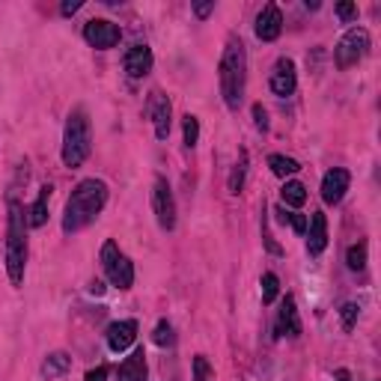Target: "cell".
<instances>
[{
  "label": "cell",
  "mask_w": 381,
  "mask_h": 381,
  "mask_svg": "<svg viewBox=\"0 0 381 381\" xmlns=\"http://www.w3.org/2000/svg\"><path fill=\"white\" fill-rule=\"evenodd\" d=\"M107 203V185L102 179H83L75 185L72 197L66 203V211H63V233L72 235L102 215V209Z\"/></svg>",
  "instance_id": "cell-1"
},
{
  "label": "cell",
  "mask_w": 381,
  "mask_h": 381,
  "mask_svg": "<svg viewBox=\"0 0 381 381\" xmlns=\"http://www.w3.org/2000/svg\"><path fill=\"white\" fill-rule=\"evenodd\" d=\"M218 81H221L223 105L230 110H238L245 102V83H247V51L238 36L227 39V48H223L218 63Z\"/></svg>",
  "instance_id": "cell-2"
},
{
  "label": "cell",
  "mask_w": 381,
  "mask_h": 381,
  "mask_svg": "<svg viewBox=\"0 0 381 381\" xmlns=\"http://www.w3.org/2000/svg\"><path fill=\"white\" fill-rule=\"evenodd\" d=\"M27 211L12 200L9 203V227H6V274L12 286L24 283L27 265Z\"/></svg>",
  "instance_id": "cell-3"
},
{
  "label": "cell",
  "mask_w": 381,
  "mask_h": 381,
  "mask_svg": "<svg viewBox=\"0 0 381 381\" xmlns=\"http://www.w3.org/2000/svg\"><path fill=\"white\" fill-rule=\"evenodd\" d=\"M93 149V134H90V119L87 110L75 107L66 119V131H63V164L69 170H78V167L90 158Z\"/></svg>",
  "instance_id": "cell-4"
},
{
  "label": "cell",
  "mask_w": 381,
  "mask_h": 381,
  "mask_svg": "<svg viewBox=\"0 0 381 381\" xmlns=\"http://www.w3.org/2000/svg\"><path fill=\"white\" fill-rule=\"evenodd\" d=\"M102 268H105V274L110 280V286H117L122 292L134 286V262L125 257V253H119L117 242H105L102 245Z\"/></svg>",
  "instance_id": "cell-5"
},
{
  "label": "cell",
  "mask_w": 381,
  "mask_h": 381,
  "mask_svg": "<svg viewBox=\"0 0 381 381\" xmlns=\"http://www.w3.org/2000/svg\"><path fill=\"white\" fill-rule=\"evenodd\" d=\"M366 54H370V33H366L363 27H351V30L336 42L334 63H336V69H348V66L361 63Z\"/></svg>",
  "instance_id": "cell-6"
},
{
  "label": "cell",
  "mask_w": 381,
  "mask_h": 381,
  "mask_svg": "<svg viewBox=\"0 0 381 381\" xmlns=\"http://www.w3.org/2000/svg\"><path fill=\"white\" fill-rule=\"evenodd\" d=\"M152 209H155V218H158V227L161 230H176V200H173V191H170V182L164 176H155V185H152Z\"/></svg>",
  "instance_id": "cell-7"
},
{
  "label": "cell",
  "mask_w": 381,
  "mask_h": 381,
  "mask_svg": "<svg viewBox=\"0 0 381 381\" xmlns=\"http://www.w3.org/2000/svg\"><path fill=\"white\" fill-rule=\"evenodd\" d=\"M83 39H87V45L95 51H110L119 45L122 30H119V24L107 21V18H93L83 24Z\"/></svg>",
  "instance_id": "cell-8"
},
{
  "label": "cell",
  "mask_w": 381,
  "mask_h": 381,
  "mask_svg": "<svg viewBox=\"0 0 381 381\" xmlns=\"http://www.w3.org/2000/svg\"><path fill=\"white\" fill-rule=\"evenodd\" d=\"M268 87H271L274 95L286 98L295 93V87H298V72H295V63L289 57H280L271 69V75H268Z\"/></svg>",
  "instance_id": "cell-9"
},
{
  "label": "cell",
  "mask_w": 381,
  "mask_h": 381,
  "mask_svg": "<svg viewBox=\"0 0 381 381\" xmlns=\"http://www.w3.org/2000/svg\"><path fill=\"white\" fill-rule=\"evenodd\" d=\"M149 117H152V125H155V137H158V140L170 137L173 107H170V98H167L164 93H158V90L149 95Z\"/></svg>",
  "instance_id": "cell-10"
},
{
  "label": "cell",
  "mask_w": 381,
  "mask_h": 381,
  "mask_svg": "<svg viewBox=\"0 0 381 381\" xmlns=\"http://www.w3.org/2000/svg\"><path fill=\"white\" fill-rule=\"evenodd\" d=\"M348 185H351V176H348L346 167H334V170H328V173H324V179H322V200L328 206L343 203Z\"/></svg>",
  "instance_id": "cell-11"
},
{
  "label": "cell",
  "mask_w": 381,
  "mask_h": 381,
  "mask_svg": "<svg viewBox=\"0 0 381 381\" xmlns=\"http://www.w3.org/2000/svg\"><path fill=\"white\" fill-rule=\"evenodd\" d=\"M257 39L259 42H274L280 33H283V12H280L277 4H265L262 12L257 16Z\"/></svg>",
  "instance_id": "cell-12"
},
{
  "label": "cell",
  "mask_w": 381,
  "mask_h": 381,
  "mask_svg": "<svg viewBox=\"0 0 381 381\" xmlns=\"http://www.w3.org/2000/svg\"><path fill=\"white\" fill-rule=\"evenodd\" d=\"M274 334L277 336H301V319H298V307H295V298L286 295L283 301H280V310H277V322H274Z\"/></svg>",
  "instance_id": "cell-13"
},
{
  "label": "cell",
  "mask_w": 381,
  "mask_h": 381,
  "mask_svg": "<svg viewBox=\"0 0 381 381\" xmlns=\"http://www.w3.org/2000/svg\"><path fill=\"white\" fill-rule=\"evenodd\" d=\"M122 66H125V72H129V78H146L152 72V48L146 42H134V45L125 51Z\"/></svg>",
  "instance_id": "cell-14"
},
{
  "label": "cell",
  "mask_w": 381,
  "mask_h": 381,
  "mask_svg": "<svg viewBox=\"0 0 381 381\" xmlns=\"http://www.w3.org/2000/svg\"><path fill=\"white\" fill-rule=\"evenodd\" d=\"M307 253L310 257H319V253L328 247V218L324 211H313L307 221Z\"/></svg>",
  "instance_id": "cell-15"
},
{
  "label": "cell",
  "mask_w": 381,
  "mask_h": 381,
  "mask_svg": "<svg viewBox=\"0 0 381 381\" xmlns=\"http://www.w3.org/2000/svg\"><path fill=\"white\" fill-rule=\"evenodd\" d=\"M105 336H107V348L110 351H125L129 346H134V340H137V322L134 319H122V322H114L110 328L105 331Z\"/></svg>",
  "instance_id": "cell-16"
},
{
  "label": "cell",
  "mask_w": 381,
  "mask_h": 381,
  "mask_svg": "<svg viewBox=\"0 0 381 381\" xmlns=\"http://www.w3.org/2000/svg\"><path fill=\"white\" fill-rule=\"evenodd\" d=\"M117 381H146V355H143V348L131 351V358H125L119 363Z\"/></svg>",
  "instance_id": "cell-17"
},
{
  "label": "cell",
  "mask_w": 381,
  "mask_h": 381,
  "mask_svg": "<svg viewBox=\"0 0 381 381\" xmlns=\"http://www.w3.org/2000/svg\"><path fill=\"white\" fill-rule=\"evenodd\" d=\"M51 191H54L51 185H42L36 203L27 209V227H30V230H39V227H45V223H48V200H51Z\"/></svg>",
  "instance_id": "cell-18"
},
{
  "label": "cell",
  "mask_w": 381,
  "mask_h": 381,
  "mask_svg": "<svg viewBox=\"0 0 381 381\" xmlns=\"http://www.w3.org/2000/svg\"><path fill=\"white\" fill-rule=\"evenodd\" d=\"M69 370H72V358H69L66 351H51V355L45 358V363H42V375H45L48 381L63 378Z\"/></svg>",
  "instance_id": "cell-19"
},
{
  "label": "cell",
  "mask_w": 381,
  "mask_h": 381,
  "mask_svg": "<svg viewBox=\"0 0 381 381\" xmlns=\"http://www.w3.org/2000/svg\"><path fill=\"white\" fill-rule=\"evenodd\" d=\"M280 200H283V206H289V209H301L307 203V188L301 185V182L289 179L286 185L280 188Z\"/></svg>",
  "instance_id": "cell-20"
},
{
  "label": "cell",
  "mask_w": 381,
  "mask_h": 381,
  "mask_svg": "<svg viewBox=\"0 0 381 381\" xmlns=\"http://www.w3.org/2000/svg\"><path fill=\"white\" fill-rule=\"evenodd\" d=\"M268 167H271V173L280 176V179L295 176V173L301 170V164L295 161V158H286V155H271V158H268Z\"/></svg>",
  "instance_id": "cell-21"
},
{
  "label": "cell",
  "mask_w": 381,
  "mask_h": 381,
  "mask_svg": "<svg viewBox=\"0 0 381 381\" xmlns=\"http://www.w3.org/2000/svg\"><path fill=\"white\" fill-rule=\"evenodd\" d=\"M245 176H247V149H242V158H238L235 167H233L230 194H242V188H245Z\"/></svg>",
  "instance_id": "cell-22"
},
{
  "label": "cell",
  "mask_w": 381,
  "mask_h": 381,
  "mask_svg": "<svg viewBox=\"0 0 381 381\" xmlns=\"http://www.w3.org/2000/svg\"><path fill=\"white\" fill-rule=\"evenodd\" d=\"M346 265H348V271H363L366 268V242H358L346 250Z\"/></svg>",
  "instance_id": "cell-23"
},
{
  "label": "cell",
  "mask_w": 381,
  "mask_h": 381,
  "mask_svg": "<svg viewBox=\"0 0 381 381\" xmlns=\"http://www.w3.org/2000/svg\"><path fill=\"white\" fill-rule=\"evenodd\" d=\"M182 131H185V146L194 149L197 140H200V119H197L194 114H185L182 117Z\"/></svg>",
  "instance_id": "cell-24"
},
{
  "label": "cell",
  "mask_w": 381,
  "mask_h": 381,
  "mask_svg": "<svg viewBox=\"0 0 381 381\" xmlns=\"http://www.w3.org/2000/svg\"><path fill=\"white\" fill-rule=\"evenodd\" d=\"M152 343H155V346H161V348L173 346V324L167 322V319H161L158 324H155V331H152Z\"/></svg>",
  "instance_id": "cell-25"
},
{
  "label": "cell",
  "mask_w": 381,
  "mask_h": 381,
  "mask_svg": "<svg viewBox=\"0 0 381 381\" xmlns=\"http://www.w3.org/2000/svg\"><path fill=\"white\" fill-rule=\"evenodd\" d=\"M280 295V280L274 271H265L262 274V304H271Z\"/></svg>",
  "instance_id": "cell-26"
},
{
  "label": "cell",
  "mask_w": 381,
  "mask_h": 381,
  "mask_svg": "<svg viewBox=\"0 0 381 381\" xmlns=\"http://www.w3.org/2000/svg\"><path fill=\"white\" fill-rule=\"evenodd\" d=\"M262 242H265V250L271 253V257H283V247H280L277 242H274V235H271V230H268V218H265V206H262Z\"/></svg>",
  "instance_id": "cell-27"
},
{
  "label": "cell",
  "mask_w": 381,
  "mask_h": 381,
  "mask_svg": "<svg viewBox=\"0 0 381 381\" xmlns=\"http://www.w3.org/2000/svg\"><path fill=\"white\" fill-rule=\"evenodd\" d=\"M358 313H361V307L355 301H348L340 307V319H343V331H351L358 324Z\"/></svg>",
  "instance_id": "cell-28"
},
{
  "label": "cell",
  "mask_w": 381,
  "mask_h": 381,
  "mask_svg": "<svg viewBox=\"0 0 381 381\" xmlns=\"http://www.w3.org/2000/svg\"><path fill=\"white\" fill-rule=\"evenodd\" d=\"M194 381H215V373H211L206 355H197L194 358Z\"/></svg>",
  "instance_id": "cell-29"
},
{
  "label": "cell",
  "mask_w": 381,
  "mask_h": 381,
  "mask_svg": "<svg viewBox=\"0 0 381 381\" xmlns=\"http://www.w3.org/2000/svg\"><path fill=\"white\" fill-rule=\"evenodd\" d=\"M336 18L340 21H358V6L355 4H348V0H343V4H336Z\"/></svg>",
  "instance_id": "cell-30"
},
{
  "label": "cell",
  "mask_w": 381,
  "mask_h": 381,
  "mask_svg": "<svg viewBox=\"0 0 381 381\" xmlns=\"http://www.w3.org/2000/svg\"><path fill=\"white\" fill-rule=\"evenodd\" d=\"M253 125H257L259 131H268V114L262 105H253Z\"/></svg>",
  "instance_id": "cell-31"
},
{
  "label": "cell",
  "mask_w": 381,
  "mask_h": 381,
  "mask_svg": "<svg viewBox=\"0 0 381 381\" xmlns=\"http://www.w3.org/2000/svg\"><path fill=\"white\" fill-rule=\"evenodd\" d=\"M289 227H292L295 233H298V235H304V233H307V215H298V211H292Z\"/></svg>",
  "instance_id": "cell-32"
},
{
  "label": "cell",
  "mask_w": 381,
  "mask_h": 381,
  "mask_svg": "<svg viewBox=\"0 0 381 381\" xmlns=\"http://www.w3.org/2000/svg\"><path fill=\"white\" fill-rule=\"evenodd\" d=\"M215 12V0H206V4H194V16L197 18H209Z\"/></svg>",
  "instance_id": "cell-33"
},
{
  "label": "cell",
  "mask_w": 381,
  "mask_h": 381,
  "mask_svg": "<svg viewBox=\"0 0 381 381\" xmlns=\"http://www.w3.org/2000/svg\"><path fill=\"white\" fill-rule=\"evenodd\" d=\"M81 6H83V0H66V4L60 6V16H66V18H69V16H75Z\"/></svg>",
  "instance_id": "cell-34"
},
{
  "label": "cell",
  "mask_w": 381,
  "mask_h": 381,
  "mask_svg": "<svg viewBox=\"0 0 381 381\" xmlns=\"http://www.w3.org/2000/svg\"><path fill=\"white\" fill-rule=\"evenodd\" d=\"M83 381H107V366H95V370L83 375Z\"/></svg>",
  "instance_id": "cell-35"
},
{
  "label": "cell",
  "mask_w": 381,
  "mask_h": 381,
  "mask_svg": "<svg viewBox=\"0 0 381 381\" xmlns=\"http://www.w3.org/2000/svg\"><path fill=\"white\" fill-rule=\"evenodd\" d=\"M274 215H277V223H283V227H286L289 218H292V211H286V206H277V209H274Z\"/></svg>",
  "instance_id": "cell-36"
},
{
  "label": "cell",
  "mask_w": 381,
  "mask_h": 381,
  "mask_svg": "<svg viewBox=\"0 0 381 381\" xmlns=\"http://www.w3.org/2000/svg\"><path fill=\"white\" fill-rule=\"evenodd\" d=\"M90 295H105V283H102V280H93V283H90Z\"/></svg>",
  "instance_id": "cell-37"
},
{
  "label": "cell",
  "mask_w": 381,
  "mask_h": 381,
  "mask_svg": "<svg viewBox=\"0 0 381 381\" xmlns=\"http://www.w3.org/2000/svg\"><path fill=\"white\" fill-rule=\"evenodd\" d=\"M334 381H351V373H348V370H343V366H340V370L334 373Z\"/></svg>",
  "instance_id": "cell-38"
}]
</instances>
